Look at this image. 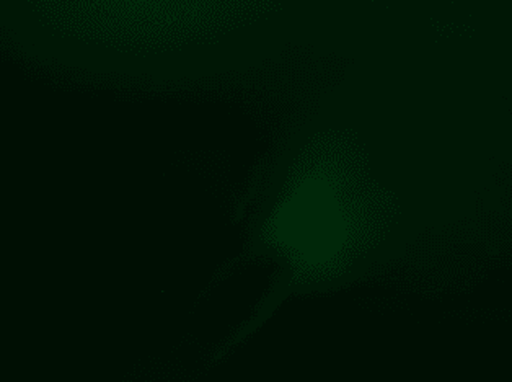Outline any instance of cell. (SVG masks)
I'll use <instances>...</instances> for the list:
<instances>
[{
	"label": "cell",
	"mask_w": 512,
	"mask_h": 382,
	"mask_svg": "<svg viewBox=\"0 0 512 382\" xmlns=\"http://www.w3.org/2000/svg\"><path fill=\"white\" fill-rule=\"evenodd\" d=\"M358 203L336 175L310 169L274 211L271 239L301 275H330L349 262L362 240L364 209Z\"/></svg>",
	"instance_id": "obj_1"
}]
</instances>
